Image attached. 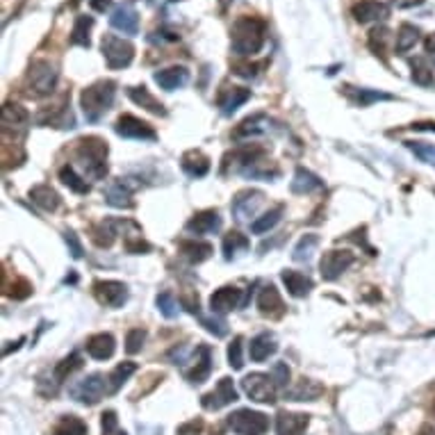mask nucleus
<instances>
[{
  "instance_id": "4468645a",
  "label": "nucleus",
  "mask_w": 435,
  "mask_h": 435,
  "mask_svg": "<svg viewBox=\"0 0 435 435\" xmlns=\"http://www.w3.org/2000/svg\"><path fill=\"white\" fill-rule=\"evenodd\" d=\"M265 203V194L258 189H246V191H239V194L233 198V206H230V210H233V215L237 221H248L251 217L258 215L260 206Z\"/></svg>"
},
{
  "instance_id": "423d86ee",
  "label": "nucleus",
  "mask_w": 435,
  "mask_h": 435,
  "mask_svg": "<svg viewBox=\"0 0 435 435\" xmlns=\"http://www.w3.org/2000/svg\"><path fill=\"white\" fill-rule=\"evenodd\" d=\"M226 424H228V429L237 435H265L269 429V417L265 412L239 408L228 415Z\"/></svg>"
},
{
  "instance_id": "c756f323",
  "label": "nucleus",
  "mask_w": 435,
  "mask_h": 435,
  "mask_svg": "<svg viewBox=\"0 0 435 435\" xmlns=\"http://www.w3.org/2000/svg\"><path fill=\"white\" fill-rule=\"evenodd\" d=\"M344 94L358 108H370L372 103H379V101H394V96L390 94H383L376 89H362V87H351V84L344 87Z\"/></svg>"
},
{
  "instance_id": "0eeeda50",
  "label": "nucleus",
  "mask_w": 435,
  "mask_h": 435,
  "mask_svg": "<svg viewBox=\"0 0 435 435\" xmlns=\"http://www.w3.org/2000/svg\"><path fill=\"white\" fill-rule=\"evenodd\" d=\"M57 66L48 60H37L30 66V73H27V87L34 96H48L53 94L55 84H57Z\"/></svg>"
},
{
  "instance_id": "ddd939ff",
  "label": "nucleus",
  "mask_w": 435,
  "mask_h": 435,
  "mask_svg": "<svg viewBox=\"0 0 435 435\" xmlns=\"http://www.w3.org/2000/svg\"><path fill=\"white\" fill-rule=\"evenodd\" d=\"M239 399V394L235 390V385H233V379H228V376H224L219 383H217V388L208 392V394H203V408L206 410H221V408H226V405L230 403H235Z\"/></svg>"
},
{
  "instance_id": "412c9836",
  "label": "nucleus",
  "mask_w": 435,
  "mask_h": 435,
  "mask_svg": "<svg viewBox=\"0 0 435 435\" xmlns=\"http://www.w3.org/2000/svg\"><path fill=\"white\" fill-rule=\"evenodd\" d=\"M219 228H221V217L217 210L198 212V215L191 217L185 226V230L191 235H212V233H217Z\"/></svg>"
},
{
  "instance_id": "20e7f679",
  "label": "nucleus",
  "mask_w": 435,
  "mask_h": 435,
  "mask_svg": "<svg viewBox=\"0 0 435 435\" xmlns=\"http://www.w3.org/2000/svg\"><path fill=\"white\" fill-rule=\"evenodd\" d=\"M108 141L101 137H82L78 141V160L82 162V167L87 171V176L94 180L105 178L108 173Z\"/></svg>"
},
{
  "instance_id": "a19ab883",
  "label": "nucleus",
  "mask_w": 435,
  "mask_h": 435,
  "mask_svg": "<svg viewBox=\"0 0 435 435\" xmlns=\"http://www.w3.org/2000/svg\"><path fill=\"white\" fill-rule=\"evenodd\" d=\"M251 246V241L246 235L237 233V230H230V233L224 237V244H221V248H224V258L226 260H235L237 256L246 253Z\"/></svg>"
},
{
  "instance_id": "2eb2a0df",
  "label": "nucleus",
  "mask_w": 435,
  "mask_h": 435,
  "mask_svg": "<svg viewBox=\"0 0 435 435\" xmlns=\"http://www.w3.org/2000/svg\"><path fill=\"white\" fill-rule=\"evenodd\" d=\"M241 303H244V298H241V289H237L233 285L219 287L217 292L210 296V310H212V315L233 313L235 308H239Z\"/></svg>"
},
{
  "instance_id": "c9c22d12",
  "label": "nucleus",
  "mask_w": 435,
  "mask_h": 435,
  "mask_svg": "<svg viewBox=\"0 0 435 435\" xmlns=\"http://www.w3.org/2000/svg\"><path fill=\"white\" fill-rule=\"evenodd\" d=\"M283 283H285V287H287V292L292 294V296H296V298H303V296H308L313 292V280L308 278L305 274H301V272H294V269H285L283 272Z\"/></svg>"
},
{
  "instance_id": "e2e57ef3",
  "label": "nucleus",
  "mask_w": 435,
  "mask_h": 435,
  "mask_svg": "<svg viewBox=\"0 0 435 435\" xmlns=\"http://www.w3.org/2000/svg\"><path fill=\"white\" fill-rule=\"evenodd\" d=\"M424 46H427V55H429V60H431V62H433V66H435V32L427 37V44H424Z\"/></svg>"
},
{
  "instance_id": "338daca9",
  "label": "nucleus",
  "mask_w": 435,
  "mask_h": 435,
  "mask_svg": "<svg viewBox=\"0 0 435 435\" xmlns=\"http://www.w3.org/2000/svg\"><path fill=\"white\" fill-rule=\"evenodd\" d=\"M92 7L96 9V12H105V9L110 7L108 0H92Z\"/></svg>"
},
{
  "instance_id": "a211bd4d",
  "label": "nucleus",
  "mask_w": 435,
  "mask_h": 435,
  "mask_svg": "<svg viewBox=\"0 0 435 435\" xmlns=\"http://www.w3.org/2000/svg\"><path fill=\"white\" fill-rule=\"evenodd\" d=\"M258 310L269 319H278L285 315V303L274 285H265L258 294Z\"/></svg>"
},
{
  "instance_id": "4d7b16f0",
  "label": "nucleus",
  "mask_w": 435,
  "mask_h": 435,
  "mask_svg": "<svg viewBox=\"0 0 435 435\" xmlns=\"http://www.w3.org/2000/svg\"><path fill=\"white\" fill-rule=\"evenodd\" d=\"M228 365L233 367V370H241V367H244V358H241V337L239 335L228 346Z\"/></svg>"
},
{
  "instance_id": "680f3d73",
  "label": "nucleus",
  "mask_w": 435,
  "mask_h": 435,
  "mask_svg": "<svg viewBox=\"0 0 435 435\" xmlns=\"http://www.w3.org/2000/svg\"><path fill=\"white\" fill-rule=\"evenodd\" d=\"M203 431V422L201 420H189L187 424L178 427V435H198Z\"/></svg>"
},
{
  "instance_id": "de8ad7c7",
  "label": "nucleus",
  "mask_w": 435,
  "mask_h": 435,
  "mask_svg": "<svg viewBox=\"0 0 435 435\" xmlns=\"http://www.w3.org/2000/svg\"><path fill=\"white\" fill-rule=\"evenodd\" d=\"M60 180H62L71 191H75V194H87V191H89V185H87V180H84L82 176H78V171H75L71 164H64V167L60 169Z\"/></svg>"
},
{
  "instance_id": "79ce46f5",
  "label": "nucleus",
  "mask_w": 435,
  "mask_h": 435,
  "mask_svg": "<svg viewBox=\"0 0 435 435\" xmlns=\"http://www.w3.org/2000/svg\"><path fill=\"white\" fill-rule=\"evenodd\" d=\"M92 27H94V18L92 16H84L80 14L78 18H75L73 23V30H71V44L73 46H82V48H89L92 46Z\"/></svg>"
},
{
  "instance_id": "39448f33",
  "label": "nucleus",
  "mask_w": 435,
  "mask_h": 435,
  "mask_svg": "<svg viewBox=\"0 0 435 435\" xmlns=\"http://www.w3.org/2000/svg\"><path fill=\"white\" fill-rule=\"evenodd\" d=\"M101 51L105 57V64H108L112 71L125 69V66H130L134 60V46L128 39H121L117 34H105L101 42Z\"/></svg>"
},
{
  "instance_id": "864d4df0",
  "label": "nucleus",
  "mask_w": 435,
  "mask_h": 435,
  "mask_svg": "<svg viewBox=\"0 0 435 435\" xmlns=\"http://www.w3.org/2000/svg\"><path fill=\"white\" fill-rule=\"evenodd\" d=\"M101 427H103V435H128L119 427V417L114 410H105L101 415Z\"/></svg>"
},
{
  "instance_id": "4be33fe9",
  "label": "nucleus",
  "mask_w": 435,
  "mask_h": 435,
  "mask_svg": "<svg viewBox=\"0 0 435 435\" xmlns=\"http://www.w3.org/2000/svg\"><path fill=\"white\" fill-rule=\"evenodd\" d=\"M390 16V7L379 0H360L353 5V18L358 23H372V21H385Z\"/></svg>"
},
{
  "instance_id": "9d476101",
  "label": "nucleus",
  "mask_w": 435,
  "mask_h": 435,
  "mask_svg": "<svg viewBox=\"0 0 435 435\" xmlns=\"http://www.w3.org/2000/svg\"><path fill=\"white\" fill-rule=\"evenodd\" d=\"M114 132L123 139H139V141H153L158 139V132L153 130V125H149L146 121H141L132 114H123L119 117V121L114 123Z\"/></svg>"
},
{
  "instance_id": "49530a36",
  "label": "nucleus",
  "mask_w": 435,
  "mask_h": 435,
  "mask_svg": "<svg viewBox=\"0 0 435 435\" xmlns=\"http://www.w3.org/2000/svg\"><path fill=\"white\" fill-rule=\"evenodd\" d=\"M82 367V358H80V353H71V355H66L62 362H57V367H55V372H53V381L60 385V383H64L66 379H69V376L75 372V370H80Z\"/></svg>"
},
{
  "instance_id": "e433bc0d",
  "label": "nucleus",
  "mask_w": 435,
  "mask_h": 435,
  "mask_svg": "<svg viewBox=\"0 0 435 435\" xmlns=\"http://www.w3.org/2000/svg\"><path fill=\"white\" fill-rule=\"evenodd\" d=\"M119 226H121V221H112V219H105V221H101L99 226H94L92 228L94 244L101 246V248H110L114 244V239H117V235H119Z\"/></svg>"
},
{
  "instance_id": "f704fd0d",
  "label": "nucleus",
  "mask_w": 435,
  "mask_h": 435,
  "mask_svg": "<svg viewBox=\"0 0 435 435\" xmlns=\"http://www.w3.org/2000/svg\"><path fill=\"white\" fill-rule=\"evenodd\" d=\"M180 167L189 178H203L210 171V158L203 156L201 151H187L180 160Z\"/></svg>"
},
{
  "instance_id": "9b49d317",
  "label": "nucleus",
  "mask_w": 435,
  "mask_h": 435,
  "mask_svg": "<svg viewBox=\"0 0 435 435\" xmlns=\"http://www.w3.org/2000/svg\"><path fill=\"white\" fill-rule=\"evenodd\" d=\"M355 263V256L351 251H326L322 256V263H319V272H322L324 280H337L346 269Z\"/></svg>"
},
{
  "instance_id": "6e6d98bb",
  "label": "nucleus",
  "mask_w": 435,
  "mask_h": 435,
  "mask_svg": "<svg viewBox=\"0 0 435 435\" xmlns=\"http://www.w3.org/2000/svg\"><path fill=\"white\" fill-rule=\"evenodd\" d=\"M390 32L385 27H376V30L370 32V48L374 51V55H385V44H388Z\"/></svg>"
},
{
  "instance_id": "09e8293b",
  "label": "nucleus",
  "mask_w": 435,
  "mask_h": 435,
  "mask_svg": "<svg viewBox=\"0 0 435 435\" xmlns=\"http://www.w3.org/2000/svg\"><path fill=\"white\" fill-rule=\"evenodd\" d=\"M317 246H319V235L308 233V235H303L301 239H298V244L292 251V258L296 260V263H308V260L313 258Z\"/></svg>"
},
{
  "instance_id": "f8f14e48",
  "label": "nucleus",
  "mask_w": 435,
  "mask_h": 435,
  "mask_svg": "<svg viewBox=\"0 0 435 435\" xmlns=\"http://www.w3.org/2000/svg\"><path fill=\"white\" fill-rule=\"evenodd\" d=\"M94 294H96V301L105 308H121L128 301V287L121 280H96Z\"/></svg>"
},
{
  "instance_id": "7ed1b4c3",
  "label": "nucleus",
  "mask_w": 435,
  "mask_h": 435,
  "mask_svg": "<svg viewBox=\"0 0 435 435\" xmlns=\"http://www.w3.org/2000/svg\"><path fill=\"white\" fill-rule=\"evenodd\" d=\"M114 96H117V82L112 80H99L80 94V108L84 112L87 121L96 123L105 112L112 108Z\"/></svg>"
},
{
  "instance_id": "c03bdc74",
  "label": "nucleus",
  "mask_w": 435,
  "mask_h": 435,
  "mask_svg": "<svg viewBox=\"0 0 435 435\" xmlns=\"http://www.w3.org/2000/svg\"><path fill=\"white\" fill-rule=\"evenodd\" d=\"M420 42V30L415 25L410 23H403L399 27V32H396V44H394V51L403 55V53H408L410 48H415V44Z\"/></svg>"
},
{
  "instance_id": "c85d7f7f",
  "label": "nucleus",
  "mask_w": 435,
  "mask_h": 435,
  "mask_svg": "<svg viewBox=\"0 0 435 435\" xmlns=\"http://www.w3.org/2000/svg\"><path fill=\"white\" fill-rule=\"evenodd\" d=\"M128 99H130L134 105L144 108L146 112L156 114V117H167V110H164V105H162L144 84H141V87H128Z\"/></svg>"
},
{
  "instance_id": "7c9ffc66",
  "label": "nucleus",
  "mask_w": 435,
  "mask_h": 435,
  "mask_svg": "<svg viewBox=\"0 0 435 435\" xmlns=\"http://www.w3.org/2000/svg\"><path fill=\"white\" fill-rule=\"evenodd\" d=\"M322 394H324V388L317 381L301 379V381H296V385H292V388L285 392V399L287 401H315Z\"/></svg>"
},
{
  "instance_id": "58836bf2",
  "label": "nucleus",
  "mask_w": 435,
  "mask_h": 435,
  "mask_svg": "<svg viewBox=\"0 0 435 435\" xmlns=\"http://www.w3.org/2000/svg\"><path fill=\"white\" fill-rule=\"evenodd\" d=\"M283 215H285V206H276V208H272L269 212H265L263 217L253 219V224H251V233H253V235H267L269 230H274V228L280 224V219H283Z\"/></svg>"
},
{
  "instance_id": "393cba45",
  "label": "nucleus",
  "mask_w": 435,
  "mask_h": 435,
  "mask_svg": "<svg viewBox=\"0 0 435 435\" xmlns=\"http://www.w3.org/2000/svg\"><path fill=\"white\" fill-rule=\"evenodd\" d=\"M110 25L123 34H137L139 32V14L128 5H119L110 16Z\"/></svg>"
},
{
  "instance_id": "774afa93",
  "label": "nucleus",
  "mask_w": 435,
  "mask_h": 435,
  "mask_svg": "<svg viewBox=\"0 0 435 435\" xmlns=\"http://www.w3.org/2000/svg\"><path fill=\"white\" fill-rule=\"evenodd\" d=\"M433 412H435V403H433Z\"/></svg>"
},
{
  "instance_id": "37998d69",
  "label": "nucleus",
  "mask_w": 435,
  "mask_h": 435,
  "mask_svg": "<svg viewBox=\"0 0 435 435\" xmlns=\"http://www.w3.org/2000/svg\"><path fill=\"white\" fill-rule=\"evenodd\" d=\"M134 372H137V365L130 362V360L114 367V372L108 376V394H117L123 388V383L128 381Z\"/></svg>"
},
{
  "instance_id": "5fc2aeb1",
  "label": "nucleus",
  "mask_w": 435,
  "mask_h": 435,
  "mask_svg": "<svg viewBox=\"0 0 435 435\" xmlns=\"http://www.w3.org/2000/svg\"><path fill=\"white\" fill-rule=\"evenodd\" d=\"M144 342H146V331H144V328H130L128 335H125V351L139 353Z\"/></svg>"
},
{
  "instance_id": "ea45409f",
  "label": "nucleus",
  "mask_w": 435,
  "mask_h": 435,
  "mask_svg": "<svg viewBox=\"0 0 435 435\" xmlns=\"http://www.w3.org/2000/svg\"><path fill=\"white\" fill-rule=\"evenodd\" d=\"M39 123L42 125H53V128H73L75 125V119L69 110V105H60V108H55L53 112H44L39 117Z\"/></svg>"
},
{
  "instance_id": "cd10ccee",
  "label": "nucleus",
  "mask_w": 435,
  "mask_h": 435,
  "mask_svg": "<svg viewBox=\"0 0 435 435\" xmlns=\"http://www.w3.org/2000/svg\"><path fill=\"white\" fill-rule=\"evenodd\" d=\"M153 78H156V82L164 92H176L189 82V71L185 69V66H169V69L158 71Z\"/></svg>"
},
{
  "instance_id": "f03ea898",
  "label": "nucleus",
  "mask_w": 435,
  "mask_h": 435,
  "mask_svg": "<svg viewBox=\"0 0 435 435\" xmlns=\"http://www.w3.org/2000/svg\"><path fill=\"white\" fill-rule=\"evenodd\" d=\"M233 171L251 180H274L278 178V167L265 156L263 149H246L233 153Z\"/></svg>"
},
{
  "instance_id": "f257e3e1",
  "label": "nucleus",
  "mask_w": 435,
  "mask_h": 435,
  "mask_svg": "<svg viewBox=\"0 0 435 435\" xmlns=\"http://www.w3.org/2000/svg\"><path fill=\"white\" fill-rule=\"evenodd\" d=\"M267 42V23L258 16H239L230 30V48L239 57H253Z\"/></svg>"
},
{
  "instance_id": "2f4dec72",
  "label": "nucleus",
  "mask_w": 435,
  "mask_h": 435,
  "mask_svg": "<svg viewBox=\"0 0 435 435\" xmlns=\"http://www.w3.org/2000/svg\"><path fill=\"white\" fill-rule=\"evenodd\" d=\"M276 351H278V344L274 340V335H269V333L256 335L248 344V355L253 362H265L269 360V355H274Z\"/></svg>"
},
{
  "instance_id": "5701e85b",
  "label": "nucleus",
  "mask_w": 435,
  "mask_h": 435,
  "mask_svg": "<svg viewBox=\"0 0 435 435\" xmlns=\"http://www.w3.org/2000/svg\"><path fill=\"white\" fill-rule=\"evenodd\" d=\"M248 99H251V89H244V87H226V89L219 94L217 105L224 117H230V114H235Z\"/></svg>"
},
{
  "instance_id": "dca6fc26",
  "label": "nucleus",
  "mask_w": 435,
  "mask_h": 435,
  "mask_svg": "<svg viewBox=\"0 0 435 435\" xmlns=\"http://www.w3.org/2000/svg\"><path fill=\"white\" fill-rule=\"evenodd\" d=\"M27 125H30V114H27L21 105L7 103L3 108V137H7L9 132L23 137L27 132Z\"/></svg>"
},
{
  "instance_id": "bb28decb",
  "label": "nucleus",
  "mask_w": 435,
  "mask_h": 435,
  "mask_svg": "<svg viewBox=\"0 0 435 435\" xmlns=\"http://www.w3.org/2000/svg\"><path fill=\"white\" fill-rule=\"evenodd\" d=\"M117 351V340L114 335L110 333H99V335H92L87 340V353H89L94 360H110Z\"/></svg>"
},
{
  "instance_id": "bf43d9fd",
  "label": "nucleus",
  "mask_w": 435,
  "mask_h": 435,
  "mask_svg": "<svg viewBox=\"0 0 435 435\" xmlns=\"http://www.w3.org/2000/svg\"><path fill=\"white\" fill-rule=\"evenodd\" d=\"M9 296H12V298H27V296H30L32 294V285L30 283H27V280H23V278H18L16 280V283L12 285V289H9V292H7Z\"/></svg>"
},
{
  "instance_id": "8fccbe9b",
  "label": "nucleus",
  "mask_w": 435,
  "mask_h": 435,
  "mask_svg": "<svg viewBox=\"0 0 435 435\" xmlns=\"http://www.w3.org/2000/svg\"><path fill=\"white\" fill-rule=\"evenodd\" d=\"M410 69H412V80L417 82L420 87H433L435 84L433 69L424 60H420V57L410 60Z\"/></svg>"
},
{
  "instance_id": "f3484780",
  "label": "nucleus",
  "mask_w": 435,
  "mask_h": 435,
  "mask_svg": "<svg viewBox=\"0 0 435 435\" xmlns=\"http://www.w3.org/2000/svg\"><path fill=\"white\" fill-rule=\"evenodd\" d=\"M210 374H212V351L210 346L201 344L194 351V355H191V370H185V379L198 385L203 381H208Z\"/></svg>"
},
{
  "instance_id": "69168bd1",
  "label": "nucleus",
  "mask_w": 435,
  "mask_h": 435,
  "mask_svg": "<svg viewBox=\"0 0 435 435\" xmlns=\"http://www.w3.org/2000/svg\"><path fill=\"white\" fill-rule=\"evenodd\" d=\"M392 3H394L396 7H403V9H408V7H417V5H422L424 0H392Z\"/></svg>"
},
{
  "instance_id": "b1692460",
  "label": "nucleus",
  "mask_w": 435,
  "mask_h": 435,
  "mask_svg": "<svg viewBox=\"0 0 435 435\" xmlns=\"http://www.w3.org/2000/svg\"><path fill=\"white\" fill-rule=\"evenodd\" d=\"M310 417L303 412H278L276 417V435H303Z\"/></svg>"
},
{
  "instance_id": "1a4fd4ad",
  "label": "nucleus",
  "mask_w": 435,
  "mask_h": 435,
  "mask_svg": "<svg viewBox=\"0 0 435 435\" xmlns=\"http://www.w3.org/2000/svg\"><path fill=\"white\" fill-rule=\"evenodd\" d=\"M105 392H108V376L103 374H89L87 379L71 385V396L84 405L99 403Z\"/></svg>"
},
{
  "instance_id": "603ef678",
  "label": "nucleus",
  "mask_w": 435,
  "mask_h": 435,
  "mask_svg": "<svg viewBox=\"0 0 435 435\" xmlns=\"http://www.w3.org/2000/svg\"><path fill=\"white\" fill-rule=\"evenodd\" d=\"M405 146H408L415 153V158H420L422 162L433 164V167H435V146H433V144H427V141H405Z\"/></svg>"
},
{
  "instance_id": "0e129e2a",
  "label": "nucleus",
  "mask_w": 435,
  "mask_h": 435,
  "mask_svg": "<svg viewBox=\"0 0 435 435\" xmlns=\"http://www.w3.org/2000/svg\"><path fill=\"white\" fill-rule=\"evenodd\" d=\"M410 130H427V132H435V123L433 121H420V123H412Z\"/></svg>"
},
{
  "instance_id": "6ab92c4d",
  "label": "nucleus",
  "mask_w": 435,
  "mask_h": 435,
  "mask_svg": "<svg viewBox=\"0 0 435 435\" xmlns=\"http://www.w3.org/2000/svg\"><path fill=\"white\" fill-rule=\"evenodd\" d=\"M274 130V121L267 117V114H253V117H248L241 121L233 137L235 139H251V137H258V134H267Z\"/></svg>"
},
{
  "instance_id": "a18cd8bd",
  "label": "nucleus",
  "mask_w": 435,
  "mask_h": 435,
  "mask_svg": "<svg viewBox=\"0 0 435 435\" xmlns=\"http://www.w3.org/2000/svg\"><path fill=\"white\" fill-rule=\"evenodd\" d=\"M87 424L75 415H64L53 427V435H87Z\"/></svg>"
},
{
  "instance_id": "052dcab7",
  "label": "nucleus",
  "mask_w": 435,
  "mask_h": 435,
  "mask_svg": "<svg viewBox=\"0 0 435 435\" xmlns=\"http://www.w3.org/2000/svg\"><path fill=\"white\" fill-rule=\"evenodd\" d=\"M272 379L276 385H287L289 381V367L285 362H276L274 370H272Z\"/></svg>"
},
{
  "instance_id": "aec40b11",
  "label": "nucleus",
  "mask_w": 435,
  "mask_h": 435,
  "mask_svg": "<svg viewBox=\"0 0 435 435\" xmlns=\"http://www.w3.org/2000/svg\"><path fill=\"white\" fill-rule=\"evenodd\" d=\"M132 189L134 185L130 182V178H119L108 185V189H105V201L110 203L112 208H132Z\"/></svg>"
},
{
  "instance_id": "a878e982",
  "label": "nucleus",
  "mask_w": 435,
  "mask_h": 435,
  "mask_svg": "<svg viewBox=\"0 0 435 435\" xmlns=\"http://www.w3.org/2000/svg\"><path fill=\"white\" fill-rule=\"evenodd\" d=\"M180 303L187 308V313H191L194 317H198V319H201V324L206 326V331H210V333L215 335V337H226V335H228V326H226L224 319H217V317H206V315L201 313L198 298L194 301V298H191V296H182V301H180Z\"/></svg>"
},
{
  "instance_id": "4c0bfd02",
  "label": "nucleus",
  "mask_w": 435,
  "mask_h": 435,
  "mask_svg": "<svg viewBox=\"0 0 435 435\" xmlns=\"http://www.w3.org/2000/svg\"><path fill=\"white\" fill-rule=\"evenodd\" d=\"M30 201L34 203V206H39L42 210L46 212H55L57 208H60V194L53 189V187H48V185H37L30 189Z\"/></svg>"
},
{
  "instance_id": "72a5a7b5",
  "label": "nucleus",
  "mask_w": 435,
  "mask_h": 435,
  "mask_svg": "<svg viewBox=\"0 0 435 435\" xmlns=\"http://www.w3.org/2000/svg\"><path fill=\"white\" fill-rule=\"evenodd\" d=\"M180 248V256L187 260V263L191 265H201V263H206V260L212 256V244H208V241H198V239H185V241H180L178 244Z\"/></svg>"
},
{
  "instance_id": "473e14b6",
  "label": "nucleus",
  "mask_w": 435,
  "mask_h": 435,
  "mask_svg": "<svg viewBox=\"0 0 435 435\" xmlns=\"http://www.w3.org/2000/svg\"><path fill=\"white\" fill-rule=\"evenodd\" d=\"M322 187H324V180L303 167H298L294 171V178L289 182V189H292L294 194H313V191L322 189Z\"/></svg>"
},
{
  "instance_id": "6e6552de",
  "label": "nucleus",
  "mask_w": 435,
  "mask_h": 435,
  "mask_svg": "<svg viewBox=\"0 0 435 435\" xmlns=\"http://www.w3.org/2000/svg\"><path fill=\"white\" fill-rule=\"evenodd\" d=\"M241 390L256 403H276V383L272 374H248L241 379Z\"/></svg>"
},
{
  "instance_id": "13d9d810",
  "label": "nucleus",
  "mask_w": 435,
  "mask_h": 435,
  "mask_svg": "<svg viewBox=\"0 0 435 435\" xmlns=\"http://www.w3.org/2000/svg\"><path fill=\"white\" fill-rule=\"evenodd\" d=\"M64 241H66V246H69V253H71L75 260H80V258H82V244H80L78 235H75L73 230H66V233H64Z\"/></svg>"
},
{
  "instance_id": "3c124183",
  "label": "nucleus",
  "mask_w": 435,
  "mask_h": 435,
  "mask_svg": "<svg viewBox=\"0 0 435 435\" xmlns=\"http://www.w3.org/2000/svg\"><path fill=\"white\" fill-rule=\"evenodd\" d=\"M156 305H158V310L167 317V319H176L178 317V313H180V308H178V301L176 298H173V294H169V292H162V294H158V298H156Z\"/></svg>"
}]
</instances>
